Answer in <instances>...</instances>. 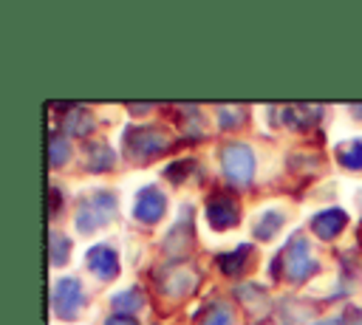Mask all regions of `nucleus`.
<instances>
[{
  "label": "nucleus",
  "instance_id": "f257e3e1",
  "mask_svg": "<svg viewBox=\"0 0 362 325\" xmlns=\"http://www.w3.org/2000/svg\"><path fill=\"white\" fill-rule=\"evenodd\" d=\"M317 268H320V266H317V260L311 257L308 240H305L303 235H294V237L280 249V254L274 257V263L269 266V271H272L274 277L283 274V277L291 280V283H303V280H308Z\"/></svg>",
  "mask_w": 362,
  "mask_h": 325
},
{
  "label": "nucleus",
  "instance_id": "412c9836",
  "mask_svg": "<svg viewBox=\"0 0 362 325\" xmlns=\"http://www.w3.org/2000/svg\"><path fill=\"white\" fill-rule=\"evenodd\" d=\"M204 325H232V314L226 305H212V311L206 314Z\"/></svg>",
  "mask_w": 362,
  "mask_h": 325
},
{
  "label": "nucleus",
  "instance_id": "5701e85b",
  "mask_svg": "<svg viewBox=\"0 0 362 325\" xmlns=\"http://www.w3.org/2000/svg\"><path fill=\"white\" fill-rule=\"evenodd\" d=\"M189 167H192V161H178V164H173L170 170H167V178H173V181H184V175L189 172Z\"/></svg>",
  "mask_w": 362,
  "mask_h": 325
},
{
  "label": "nucleus",
  "instance_id": "ddd939ff",
  "mask_svg": "<svg viewBox=\"0 0 362 325\" xmlns=\"http://www.w3.org/2000/svg\"><path fill=\"white\" fill-rule=\"evenodd\" d=\"M249 252H252V246H238L235 252L221 254V257H218V268H221L223 274H229V277L240 274L243 266H246V260H249Z\"/></svg>",
  "mask_w": 362,
  "mask_h": 325
},
{
  "label": "nucleus",
  "instance_id": "f03ea898",
  "mask_svg": "<svg viewBox=\"0 0 362 325\" xmlns=\"http://www.w3.org/2000/svg\"><path fill=\"white\" fill-rule=\"evenodd\" d=\"M167 147H170V138L158 127L141 124V127H130L124 133V150L133 158H153V155L164 153Z\"/></svg>",
  "mask_w": 362,
  "mask_h": 325
},
{
  "label": "nucleus",
  "instance_id": "39448f33",
  "mask_svg": "<svg viewBox=\"0 0 362 325\" xmlns=\"http://www.w3.org/2000/svg\"><path fill=\"white\" fill-rule=\"evenodd\" d=\"M82 305H85V294H82V285H79L76 277H62V280L54 283V291H51L54 314H59L65 319H74Z\"/></svg>",
  "mask_w": 362,
  "mask_h": 325
},
{
  "label": "nucleus",
  "instance_id": "4468645a",
  "mask_svg": "<svg viewBox=\"0 0 362 325\" xmlns=\"http://www.w3.org/2000/svg\"><path fill=\"white\" fill-rule=\"evenodd\" d=\"M280 226H283V212H280V209H269V212H263V215L257 218V223H255V237H257V240H269L272 235H277Z\"/></svg>",
  "mask_w": 362,
  "mask_h": 325
},
{
  "label": "nucleus",
  "instance_id": "423d86ee",
  "mask_svg": "<svg viewBox=\"0 0 362 325\" xmlns=\"http://www.w3.org/2000/svg\"><path fill=\"white\" fill-rule=\"evenodd\" d=\"M206 220L212 229H229L240 220V209L238 201L226 192H212L206 201Z\"/></svg>",
  "mask_w": 362,
  "mask_h": 325
},
{
  "label": "nucleus",
  "instance_id": "1a4fd4ad",
  "mask_svg": "<svg viewBox=\"0 0 362 325\" xmlns=\"http://www.w3.org/2000/svg\"><path fill=\"white\" fill-rule=\"evenodd\" d=\"M85 263H88V268L99 280H110V277L119 274V257H116V252L110 246H93V249H88Z\"/></svg>",
  "mask_w": 362,
  "mask_h": 325
},
{
  "label": "nucleus",
  "instance_id": "20e7f679",
  "mask_svg": "<svg viewBox=\"0 0 362 325\" xmlns=\"http://www.w3.org/2000/svg\"><path fill=\"white\" fill-rule=\"evenodd\" d=\"M221 164H223V175L238 187H246L252 181V175H255V153L240 141L223 147Z\"/></svg>",
  "mask_w": 362,
  "mask_h": 325
},
{
  "label": "nucleus",
  "instance_id": "6e6552de",
  "mask_svg": "<svg viewBox=\"0 0 362 325\" xmlns=\"http://www.w3.org/2000/svg\"><path fill=\"white\" fill-rule=\"evenodd\" d=\"M195 283H198V274H195V268H189V266H175V268H167L164 274H161V280H158V285H161V291L167 294V297H187L192 288H195Z\"/></svg>",
  "mask_w": 362,
  "mask_h": 325
},
{
  "label": "nucleus",
  "instance_id": "6ab92c4d",
  "mask_svg": "<svg viewBox=\"0 0 362 325\" xmlns=\"http://www.w3.org/2000/svg\"><path fill=\"white\" fill-rule=\"evenodd\" d=\"M48 243H51V266H62L71 254V240L59 232H51L48 235Z\"/></svg>",
  "mask_w": 362,
  "mask_h": 325
},
{
  "label": "nucleus",
  "instance_id": "393cba45",
  "mask_svg": "<svg viewBox=\"0 0 362 325\" xmlns=\"http://www.w3.org/2000/svg\"><path fill=\"white\" fill-rule=\"evenodd\" d=\"M57 209H59V189L51 187V215H57Z\"/></svg>",
  "mask_w": 362,
  "mask_h": 325
},
{
  "label": "nucleus",
  "instance_id": "bb28decb",
  "mask_svg": "<svg viewBox=\"0 0 362 325\" xmlns=\"http://www.w3.org/2000/svg\"><path fill=\"white\" fill-rule=\"evenodd\" d=\"M354 110H356V113H362V105H354Z\"/></svg>",
  "mask_w": 362,
  "mask_h": 325
},
{
  "label": "nucleus",
  "instance_id": "a878e982",
  "mask_svg": "<svg viewBox=\"0 0 362 325\" xmlns=\"http://www.w3.org/2000/svg\"><path fill=\"white\" fill-rule=\"evenodd\" d=\"M130 110H133V113H136V110L141 113V110H150V105H130Z\"/></svg>",
  "mask_w": 362,
  "mask_h": 325
},
{
  "label": "nucleus",
  "instance_id": "7ed1b4c3",
  "mask_svg": "<svg viewBox=\"0 0 362 325\" xmlns=\"http://www.w3.org/2000/svg\"><path fill=\"white\" fill-rule=\"evenodd\" d=\"M116 212V198L110 192H93L90 198L82 201L79 212H76V229L79 232H93L99 226H105Z\"/></svg>",
  "mask_w": 362,
  "mask_h": 325
},
{
  "label": "nucleus",
  "instance_id": "4be33fe9",
  "mask_svg": "<svg viewBox=\"0 0 362 325\" xmlns=\"http://www.w3.org/2000/svg\"><path fill=\"white\" fill-rule=\"evenodd\" d=\"M351 317H356L354 308H348L342 317H331V319H322V322H314V325H362L359 319H351Z\"/></svg>",
  "mask_w": 362,
  "mask_h": 325
},
{
  "label": "nucleus",
  "instance_id": "f8f14e48",
  "mask_svg": "<svg viewBox=\"0 0 362 325\" xmlns=\"http://www.w3.org/2000/svg\"><path fill=\"white\" fill-rule=\"evenodd\" d=\"M85 153H88V170L90 172H105V170H110L113 167V161H116V155H113V150L107 147V144H102V141H88L85 144Z\"/></svg>",
  "mask_w": 362,
  "mask_h": 325
},
{
  "label": "nucleus",
  "instance_id": "f3484780",
  "mask_svg": "<svg viewBox=\"0 0 362 325\" xmlns=\"http://www.w3.org/2000/svg\"><path fill=\"white\" fill-rule=\"evenodd\" d=\"M141 305H144V297H141L139 288H127V291H119V294L113 297V308H116L119 314H136Z\"/></svg>",
  "mask_w": 362,
  "mask_h": 325
},
{
  "label": "nucleus",
  "instance_id": "9d476101",
  "mask_svg": "<svg viewBox=\"0 0 362 325\" xmlns=\"http://www.w3.org/2000/svg\"><path fill=\"white\" fill-rule=\"evenodd\" d=\"M345 223H348V215L342 209H325V212H320V215L311 218V229L322 240H334L345 229Z\"/></svg>",
  "mask_w": 362,
  "mask_h": 325
},
{
  "label": "nucleus",
  "instance_id": "b1692460",
  "mask_svg": "<svg viewBox=\"0 0 362 325\" xmlns=\"http://www.w3.org/2000/svg\"><path fill=\"white\" fill-rule=\"evenodd\" d=\"M105 325H139V319L130 317V314H110V317L105 319Z\"/></svg>",
  "mask_w": 362,
  "mask_h": 325
},
{
  "label": "nucleus",
  "instance_id": "a211bd4d",
  "mask_svg": "<svg viewBox=\"0 0 362 325\" xmlns=\"http://www.w3.org/2000/svg\"><path fill=\"white\" fill-rule=\"evenodd\" d=\"M65 127H68V133H71V136H88V133L93 130V119H90L85 110L74 107V110H71V116L65 119Z\"/></svg>",
  "mask_w": 362,
  "mask_h": 325
},
{
  "label": "nucleus",
  "instance_id": "dca6fc26",
  "mask_svg": "<svg viewBox=\"0 0 362 325\" xmlns=\"http://www.w3.org/2000/svg\"><path fill=\"white\" fill-rule=\"evenodd\" d=\"M68 158H71V144H68V138L51 133V138H48V161H51V167L57 170V167H62Z\"/></svg>",
  "mask_w": 362,
  "mask_h": 325
},
{
  "label": "nucleus",
  "instance_id": "aec40b11",
  "mask_svg": "<svg viewBox=\"0 0 362 325\" xmlns=\"http://www.w3.org/2000/svg\"><path fill=\"white\" fill-rule=\"evenodd\" d=\"M243 119H246V107H240V105L218 107V122H221V127H226V130H232V127L243 124Z\"/></svg>",
  "mask_w": 362,
  "mask_h": 325
},
{
  "label": "nucleus",
  "instance_id": "9b49d317",
  "mask_svg": "<svg viewBox=\"0 0 362 325\" xmlns=\"http://www.w3.org/2000/svg\"><path fill=\"white\" fill-rule=\"evenodd\" d=\"M283 113H286L283 122H286L288 127H294V130H308V127H314V124L320 122L322 107H320V105H291V107H286Z\"/></svg>",
  "mask_w": 362,
  "mask_h": 325
},
{
  "label": "nucleus",
  "instance_id": "0eeeda50",
  "mask_svg": "<svg viewBox=\"0 0 362 325\" xmlns=\"http://www.w3.org/2000/svg\"><path fill=\"white\" fill-rule=\"evenodd\" d=\"M167 209V198L164 192H158V187H144L139 189L136 201H133V218H139L141 223H156Z\"/></svg>",
  "mask_w": 362,
  "mask_h": 325
},
{
  "label": "nucleus",
  "instance_id": "2eb2a0df",
  "mask_svg": "<svg viewBox=\"0 0 362 325\" xmlns=\"http://www.w3.org/2000/svg\"><path fill=\"white\" fill-rule=\"evenodd\" d=\"M337 161L345 170H362V138H354V141L337 147Z\"/></svg>",
  "mask_w": 362,
  "mask_h": 325
}]
</instances>
